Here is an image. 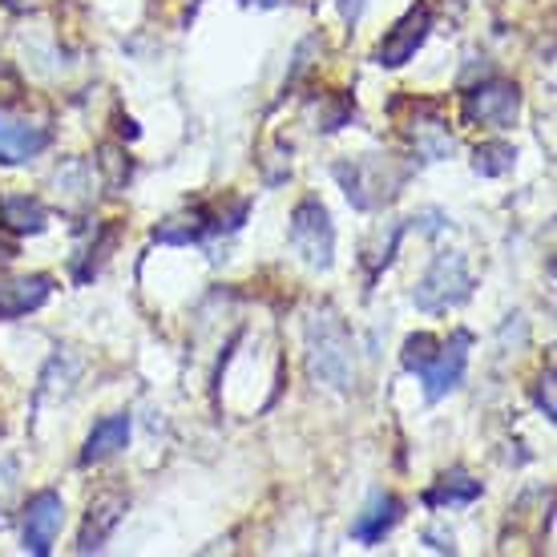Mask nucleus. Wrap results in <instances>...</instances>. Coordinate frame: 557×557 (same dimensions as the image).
Here are the masks:
<instances>
[{
  "mask_svg": "<svg viewBox=\"0 0 557 557\" xmlns=\"http://www.w3.org/2000/svg\"><path fill=\"white\" fill-rule=\"evenodd\" d=\"M432 28V13L424 9V4H412L396 25H392V33L380 41L376 49V61L380 65H388V70H396V65H405V61H412L417 57V49L424 45V37H429Z\"/></svg>",
  "mask_w": 557,
  "mask_h": 557,
  "instance_id": "6e6552de",
  "label": "nucleus"
},
{
  "mask_svg": "<svg viewBox=\"0 0 557 557\" xmlns=\"http://www.w3.org/2000/svg\"><path fill=\"white\" fill-rule=\"evenodd\" d=\"M307 368H311V376L332 388L356 384V344L332 307L311 311V320H307Z\"/></svg>",
  "mask_w": 557,
  "mask_h": 557,
  "instance_id": "f257e3e1",
  "label": "nucleus"
},
{
  "mask_svg": "<svg viewBox=\"0 0 557 557\" xmlns=\"http://www.w3.org/2000/svg\"><path fill=\"white\" fill-rule=\"evenodd\" d=\"M210 231V214L202 207L182 210V214H170L166 223L153 231L158 243H174V247H186V243H198V238Z\"/></svg>",
  "mask_w": 557,
  "mask_h": 557,
  "instance_id": "dca6fc26",
  "label": "nucleus"
},
{
  "mask_svg": "<svg viewBox=\"0 0 557 557\" xmlns=\"http://www.w3.org/2000/svg\"><path fill=\"white\" fill-rule=\"evenodd\" d=\"M61 521H65V502L57 493H37L25 509V549L28 554L45 557L53 549L57 533H61Z\"/></svg>",
  "mask_w": 557,
  "mask_h": 557,
  "instance_id": "1a4fd4ad",
  "label": "nucleus"
},
{
  "mask_svg": "<svg viewBox=\"0 0 557 557\" xmlns=\"http://www.w3.org/2000/svg\"><path fill=\"white\" fill-rule=\"evenodd\" d=\"M465 368H469V335L457 332L448 344L436 339L432 356L417 368V376L424 380V396H429V400H441V396H448L453 388H460Z\"/></svg>",
  "mask_w": 557,
  "mask_h": 557,
  "instance_id": "39448f33",
  "label": "nucleus"
},
{
  "mask_svg": "<svg viewBox=\"0 0 557 557\" xmlns=\"http://www.w3.org/2000/svg\"><path fill=\"white\" fill-rule=\"evenodd\" d=\"M251 4H259V9H275V4H287V0H251Z\"/></svg>",
  "mask_w": 557,
  "mask_h": 557,
  "instance_id": "393cba45",
  "label": "nucleus"
},
{
  "mask_svg": "<svg viewBox=\"0 0 557 557\" xmlns=\"http://www.w3.org/2000/svg\"><path fill=\"white\" fill-rule=\"evenodd\" d=\"M424 542H432V549H441V554H453V549H457V545H453V533H445V530H429Z\"/></svg>",
  "mask_w": 557,
  "mask_h": 557,
  "instance_id": "4be33fe9",
  "label": "nucleus"
},
{
  "mask_svg": "<svg viewBox=\"0 0 557 557\" xmlns=\"http://www.w3.org/2000/svg\"><path fill=\"white\" fill-rule=\"evenodd\" d=\"M4 9H13V13H37L45 0H0Z\"/></svg>",
  "mask_w": 557,
  "mask_h": 557,
  "instance_id": "b1692460",
  "label": "nucleus"
},
{
  "mask_svg": "<svg viewBox=\"0 0 557 557\" xmlns=\"http://www.w3.org/2000/svg\"><path fill=\"white\" fill-rule=\"evenodd\" d=\"M49 141H53V129L45 126V122L25 117V113L0 110V166H16V162L37 158Z\"/></svg>",
  "mask_w": 557,
  "mask_h": 557,
  "instance_id": "423d86ee",
  "label": "nucleus"
},
{
  "mask_svg": "<svg viewBox=\"0 0 557 557\" xmlns=\"http://www.w3.org/2000/svg\"><path fill=\"white\" fill-rule=\"evenodd\" d=\"M53 186H57V195H65L73 202V207H82L85 190H89V166L85 162H65V166L53 174Z\"/></svg>",
  "mask_w": 557,
  "mask_h": 557,
  "instance_id": "6ab92c4d",
  "label": "nucleus"
},
{
  "mask_svg": "<svg viewBox=\"0 0 557 557\" xmlns=\"http://www.w3.org/2000/svg\"><path fill=\"white\" fill-rule=\"evenodd\" d=\"M360 13H363V0H339V16H344L348 25H356Z\"/></svg>",
  "mask_w": 557,
  "mask_h": 557,
  "instance_id": "5701e85b",
  "label": "nucleus"
},
{
  "mask_svg": "<svg viewBox=\"0 0 557 557\" xmlns=\"http://www.w3.org/2000/svg\"><path fill=\"white\" fill-rule=\"evenodd\" d=\"M0 226L13 235H41L49 226V210L28 195H9L0 202Z\"/></svg>",
  "mask_w": 557,
  "mask_h": 557,
  "instance_id": "2eb2a0df",
  "label": "nucleus"
},
{
  "mask_svg": "<svg viewBox=\"0 0 557 557\" xmlns=\"http://www.w3.org/2000/svg\"><path fill=\"white\" fill-rule=\"evenodd\" d=\"M400 513H405V505L396 502L392 493H376L372 502H368V509H363L360 517H356V525H351V537L363 545H376L384 542V533L400 521Z\"/></svg>",
  "mask_w": 557,
  "mask_h": 557,
  "instance_id": "ddd939ff",
  "label": "nucleus"
},
{
  "mask_svg": "<svg viewBox=\"0 0 557 557\" xmlns=\"http://www.w3.org/2000/svg\"><path fill=\"white\" fill-rule=\"evenodd\" d=\"M513 162H517V150L509 141H481L473 153V170L481 178H502V174L513 170Z\"/></svg>",
  "mask_w": 557,
  "mask_h": 557,
  "instance_id": "a211bd4d",
  "label": "nucleus"
},
{
  "mask_svg": "<svg viewBox=\"0 0 557 557\" xmlns=\"http://www.w3.org/2000/svg\"><path fill=\"white\" fill-rule=\"evenodd\" d=\"M122 513H126V497H117V493L98 497V502L89 505V517H85V530H82V537H77V549H82V554H98L101 545H106V537L117 530Z\"/></svg>",
  "mask_w": 557,
  "mask_h": 557,
  "instance_id": "9b49d317",
  "label": "nucleus"
},
{
  "mask_svg": "<svg viewBox=\"0 0 557 557\" xmlns=\"http://www.w3.org/2000/svg\"><path fill=\"white\" fill-rule=\"evenodd\" d=\"M98 170L106 174V186L113 195L129 182V153L122 146H101L98 150Z\"/></svg>",
  "mask_w": 557,
  "mask_h": 557,
  "instance_id": "aec40b11",
  "label": "nucleus"
},
{
  "mask_svg": "<svg viewBox=\"0 0 557 557\" xmlns=\"http://www.w3.org/2000/svg\"><path fill=\"white\" fill-rule=\"evenodd\" d=\"M408 138H412V146H417L429 162H441V158L453 153V134H448L445 117L432 110V106H420L417 110V117L408 122Z\"/></svg>",
  "mask_w": 557,
  "mask_h": 557,
  "instance_id": "f8f14e48",
  "label": "nucleus"
},
{
  "mask_svg": "<svg viewBox=\"0 0 557 557\" xmlns=\"http://www.w3.org/2000/svg\"><path fill=\"white\" fill-rule=\"evenodd\" d=\"M537 384H542V388H537V405L545 408V417L554 420V412H557V405H554V368H549V372H545Z\"/></svg>",
  "mask_w": 557,
  "mask_h": 557,
  "instance_id": "412c9836",
  "label": "nucleus"
},
{
  "mask_svg": "<svg viewBox=\"0 0 557 557\" xmlns=\"http://www.w3.org/2000/svg\"><path fill=\"white\" fill-rule=\"evenodd\" d=\"M517 113H521V94L509 82L476 85L469 101H465V117L488 129H509L517 122Z\"/></svg>",
  "mask_w": 557,
  "mask_h": 557,
  "instance_id": "0eeeda50",
  "label": "nucleus"
},
{
  "mask_svg": "<svg viewBox=\"0 0 557 557\" xmlns=\"http://www.w3.org/2000/svg\"><path fill=\"white\" fill-rule=\"evenodd\" d=\"M53 278L49 275H21V278H0V320H16L28 315L49 299Z\"/></svg>",
  "mask_w": 557,
  "mask_h": 557,
  "instance_id": "9d476101",
  "label": "nucleus"
},
{
  "mask_svg": "<svg viewBox=\"0 0 557 557\" xmlns=\"http://www.w3.org/2000/svg\"><path fill=\"white\" fill-rule=\"evenodd\" d=\"M473 292V275H469V263H465V255L460 251H441L432 259V267L424 271V278L417 283V292H412V304L420 311H448V307H457L469 299Z\"/></svg>",
  "mask_w": 557,
  "mask_h": 557,
  "instance_id": "7ed1b4c3",
  "label": "nucleus"
},
{
  "mask_svg": "<svg viewBox=\"0 0 557 557\" xmlns=\"http://www.w3.org/2000/svg\"><path fill=\"white\" fill-rule=\"evenodd\" d=\"M481 497V481H473L469 473H448L424 493L429 505H473Z\"/></svg>",
  "mask_w": 557,
  "mask_h": 557,
  "instance_id": "f3484780",
  "label": "nucleus"
},
{
  "mask_svg": "<svg viewBox=\"0 0 557 557\" xmlns=\"http://www.w3.org/2000/svg\"><path fill=\"white\" fill-rule=\"evenodd\" d=\"M129 441V417H106L101 424H94V432L85 436L82 465H101V460L117 457Z\"/></svg>",
  "mask_w": 557,
  "mask_h": 557,
  "instance_id": "4468645a",
  "label": "nucleus"
},
{
  "mask_svg": "<svg viewBox=\"0 0 557 557\" xmlns=\"http://www.w3.org/2000/svg\"><path fill=\"white\" fill-rule=\"evenodd\" d=\"M335 178H339L351 207L380 210L405 190V182L412 178V166L400 162V158H388V153H363V158L339 162Z\"/></svg>",
  "mask_w": 557,
  "mask_h": 557,
  "instance_id": "f03ea898",
  "label": "nucleus"
},
{
  "mask_svg": "<svg viewBox=\"0 0 557 557\" xmlns=\"http://www.w3.org/2000/svg\"><path fill=\"white\" fill-rule=\"evenodd\" d=\"M292 247L304 255V263L315 267V271H327V267H332L335 231H332L327 210H323L315 198H307V202H299V207H295V214H292Z\"/></svg>",
  "mask_w": 557,
  "mask_h": 557,
  "instance_id": "20e7f679",
  "label": "nucleus"
}]
</instances>
